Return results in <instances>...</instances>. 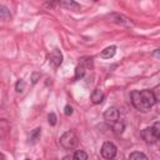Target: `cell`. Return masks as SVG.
Masks as SVG:
<instances>
[{
  "label": "cell",
  "mask_w": 160,
  "mask_h": 160,
  "mask_svg": "<svg viewBox=\"0 0 160 160\" xmlns=\"http://www.w3.org/2000/svg\"><path fill=\"white\" fill-rule=\"evenodd\" d=\"M40 134H41V129H40V128H36V129L31 132V135H30V141H31V142H35V141L40 138Z\"/></svg>",
  "instance_id": "obj_15"
},
{
  "label": "cell",
  "mask_w": 160,
  "mask_h": 160,
  "mask_svg": "<svg viewBox=\"0 0 160 160\" xmlns=\"http://www.w3.org/2000/svg\"><path fill=\"white\" fill-rule=\"evenodd\" d=\"M26 160H29V159H26Z\"/></svg>",
  "instance_id": "obj_20"
},
{
  "label": "cell",
  "mask_w": 160,
  "mask_h": 160,
  "mask_svg": "<svg viewBox=\"0 0 160 160\" xmlns=\"http://www.w3.org/2000/svg\"><path fill=\"white\" fill-rule=\"evenodd\" d=\"M0 18L4 19V20H9V19L11 18V14H10V11L8 10V8L0 6Z\"/></svg>",
  "instance_id": "obj_14"
},
{
  "label": "cell",
  "mask_w": 160,
  "mask_h": 160,
  "mask_svg": "<svg viewBox=\"0 0 160 160\" xmlns=\"http://www.w3.org/2000/svg\"><path fill=\"white\" fill-rule=\"evenodd\" d=\"M72 114V108L70 105H66L65 106V115H71Z\"/></svg>",
  "instance_id": "obj_18"
},
{
  "label": "cell",
  "mask_w": 160,
  "mask_h": 160,
  "mask_svg": "<svg viewBox=\"0 0 160 160\" xmlns=\"http://www.w3.org/2000/svg\"><path fill=\"white\" fill-rule=\"evenodd\" d=\"M49 61L54 68H58L61 65L62 62V54L59 49H54L50 54H49Z\"/></svg>",
  "instance_id": "obj_5"
},
{
  "label": "cell",
  "mask_w": 160,
  "mask_h": 160,
  "mask_svg": "<svg viewBox=\"0 0 160 160\" xmlns=\"http://www.w3.org/2000/svg\"><path fill=\"white\" fill-rule=\"evenodd\" d=\"M61 5L68 8V9H70V10H79L80 9V5L78 2H75V1H71V0L70 1H61Z\"/></svg>",
  "instance_id": "obj_11"
},
{
  "label": "cell",
  "mask_w": 160,
  "mask_h": 160,
  "mask_svg": "<svg viewBox=\"0 0 160 160\" xmlns=\"http://www.w3.org/2000/svg\"><path fill=\"white\" fill-rule=\"evenodd\" d=\"M129 160H148V156L140 151H134L130 154Z\"/></svg>",
  "instance_id": "obj_10"
},
{
  "label": "cell",
  "mask_w": 160,
  "mask_h": 160,
  "mask_svg": "<svg viewBox=\"0 0 160 160\" xmlns=\"http://www.w3.org/2000/svg\"><path fill=\"white\" fill-rule=\"evenodd\" d=\"M72 160H88V154L84 150H76L74 152Z\"/></svg>",
  "instance_id": "obj_12"
},
{
  "label": "cell",
  "mask_w": 160,
  "mask_h": 160,
  "mask_svg": "<svg viewBox=\"0 0 160 160\" xmlns=\"http://www.w3.org/2000/svg\"><path fill=\"white\" fill-rule=\"evenodd\" d=\"M160 136V130H159V122H156L152 128H146L141 131V138L148 142V144H154Z\"/></svg>",
  "instance_id": "obj_3"
},
{
  "label": "cell",
  "mask_w": 160,
  "mask_h": 160,
  "mask_svg": "<svg viewBox=\"0 0 160 160\" xmlns=\"http://www.w3.org/2000/svg\"><path fill=\"white\" fill-rule=\"evenodd\" d=\"M48 119H49V124L50 125H55L56 124V115L54 112H50L49 116H48Z\"/></svg>",
  "instance_id": "obj_17"
},
{
  "label": "cell",
  "mask_w": 160,
  "mask_h": 160,
  "mask_svg": "<svg viewBox=\"0 0 160 160\" xmlns=\"http://www.w3.org/2000/svg\"><path fill=\"white\" fill-rule=\"evenodd\" d=\"M130 96L132 105L140 111H149L150 108L156 102L151 90H134Z\"/></svg>",
  "instance_id": "obj_1"
},
{
  "label": "cell",
  "mask_w": 160,
  "mask_h": 160,
  "mask_svg": "<svg viewBox=\"0 0 160 160\" xmlns=\"http://www.w3.org/2000/svg\"><path fill=\"white\" fill-rule=\"evenodd\" d=\"M115 52H116V46H114V45L108 46V48H105V49L101 51V58H104V59H110V58H112V56L115 55Z\"/></svg>",
  "instance_id": "obj_8"
},
{
  "label": "cell",
  "mask_w": 160,
  "mask_h": 160,
  "mask_svg": "<svg viewBox=\"0 0 160 160\" xmlns=\"http://www.w3.org/2000/svg\"><path fill=\"white\" fill-rule=\"evenodd\" d=\"M0 160H5V156H4V154H1V152H0Z\"/></svg>",
  "instance_id": "obj_19"
},
{
  "label": "cell",
  "mask_w": 160,
  "mask_h": 160,
  "mask_svg": "<svg viewBox=\"0 0 160 160\" xmlns=\"http://www.w3.org/2000/svg\"><path fill=\"white\" fill-rule=\"evenodd\" d=\"M25 89V82H24V80H19L18 82H16V91H22Z\"/></svg>",
  "instance_id": "obj_16"
},
{
  "label": "cell",
  "mask_w": 160,
  "mask_h": 160,
  "mask_svg": "<svg viewBox=\"0 0 160 160\" xmlns=\"http://www.w3.org/2000/svg\"><path fill=\"white\" fill-rule=\"evenodd\" d=\"M90 99H91L92 104H100V102L102 101V99H104V94H102V91H101L100 89H95V90L91 92Z\"/></svg>",
  "instance_id": "obj_7"
},
{
  "label": "cell",
  "mask_w": 160,
  "mask_h": 160,
  "mask_svg": "<svg viewBox=\"0 0 160 160\" xmlns=\"http://www.w3.org/2000/svg\"><path fill=\"white\" fill-rule=\"evenodd\" d=\"M78 142H79V139H78V136H76V134L74 131H66L60 138V144L66 150L74 149L78 145Z\"/></svg>",
  "instance_id": "obj_2"
},
{
  "label": "cell",
  "mask_w": 160,
  "mask_h": 160,
  "mask_svg": "<svg viewBox=\"0 0 160 160\" xmlns=\"http://www.w3.org/2000/svg\"><path fill=\"white\" fill-rule=\"evenodd\" d=\"M115 155H116V146L110 141L104 142L101 146V156L106 160H111L115 158Z\"/></svg>",
  "instance_id": "obj_4"
},
{
  "label": "cell",
  "mask_w": 160,
  "mask_h": 160,
  "mask_svg": "<svg viewBox=\"0 0 160 160\" xmlns=\"http://www.w3.org/2000/svg\"><path fill=\"white\" fill-rule=\"evenodd\" d=\"M84 74H85V68H84L82 65L76 66V69H75V76H74V80H78V79H80V78H82V76H84Z\"/></svg>",
  "instance_id": "obj_13"
},
{
  "label": "cell",
  "mask_w": 160,
  "mask_h": 160,
  "mask_svg": "<svg viewBox=\"0 0 160 160\" xmlns=\"http://www.w3.org/2000/svg\"><path fill=\"white\" fill-rule=\"evenodd\" d=\"M111 160H112V159H111Z\"/></svg>",
  "instance_id": "obj_21"
},
{
  "label": "cell",
  "mask_w": 160,
  "mask_h": 160,
  "mask_svg": "<svg viewBox=\"0 0 160 160\" xmlns=\"http://www.w3.org/2000/svg\"><path fill=\"white\" fill-rule=\"evenodd\" d=\"M124 128H125V125H124L121 121H119V120L111 124V129H112V131H114L116 135H120V134L124 131Z\"/></svg>",
  "instance_id": "obj_9"
},
{
  "label": "cell",
  "mask_w": 160,
  "mask_h": 160,
  "mask_svg": "<svg viewBox=\"0 0 160 160\" xmlns=\"http://www.w3.org/2000/svg\"><path fill=\"white\" fill-rule=\"evenodd\" d=\"M119 116H120V115H119V111H118L115 108H109V109L104 112L105 120H106L108 122H110V124L118 121V120H119Z\"/></svg>",
  "instance_id": "obj_6"
}]
</instances>
